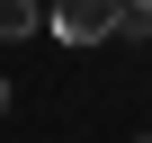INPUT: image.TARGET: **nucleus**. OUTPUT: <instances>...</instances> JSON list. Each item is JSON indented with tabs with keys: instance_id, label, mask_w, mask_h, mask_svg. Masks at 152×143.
Masks as SVG:
<instances>
[{
	"instance_id": "nucleus-1",
	"label": "nucleus",
	"mask_w": 152,
	"mask_h": 143,
	"mask_svg": "<svg viewBox=\"0 0 152 143\" xmlns=\"http://www.w3.org/2000/svg\"><path fill=\"white\" fill-rule=\"evenodd\" d=\"M116 9H125V0H54L45 27H54L63 45H107V36H116Z\"/></svg>"
},
{
	"instance_id": "nucleus-4",
	"label": "nucleus",
	"mask_w": 152,
	"mask_h": 143,
	"mask_svg": "<svg viewBox=\"0 0 152 143\" xmlns=\"http://www.w3.org/2000/svg\"><path fill=\"white\" fill-rule=\"evenodd\" d=\"M0 107H9V81H0Z\"/></svg>"
},
{
	"instance_id": "nucleus-2",
	"label": "nucleus",
	"mask_w": 152,
	"mask_h": 143,
	"mask_svg": "<svg viewBox=\"0 0 152 143\" xmlns=\"http://www.w3.org/2000/svg\"><path fill=\"white\" fill-rule=\"evenodd\" d=\"M116 45H152V0H125L116 9Z\"/></svg>"
},
{
	"instance_id": "nucleus-3",
	"label": "nucleus",
	"mask_w": 152,
	"mask_h": 143,
	"mask_svg": "<svg viewBox=\"0 0 152 143\" xmlns=\"http://www.w3.org/2000/svg\"><path fill=\"white\" fill-rule=\"evenodd\" d=\"M27 27H45L36 0H0V36H27Z\"/></svg>"
},
{
	"instance_id": "nucleus-5",
	"label": "nucleus",
	"mask_w": 152,
	"mask_h": 143,
	"mask_svg": "<svg viewBox=\"0 0 152 143\" xmlns=\"http://www.w3.org/2000/svg\"><path fill=\"white\" fill-rule=\"evenodd\" d=\"M143 143H152V134H143Z\"/></svg>"
}]
</instances>
